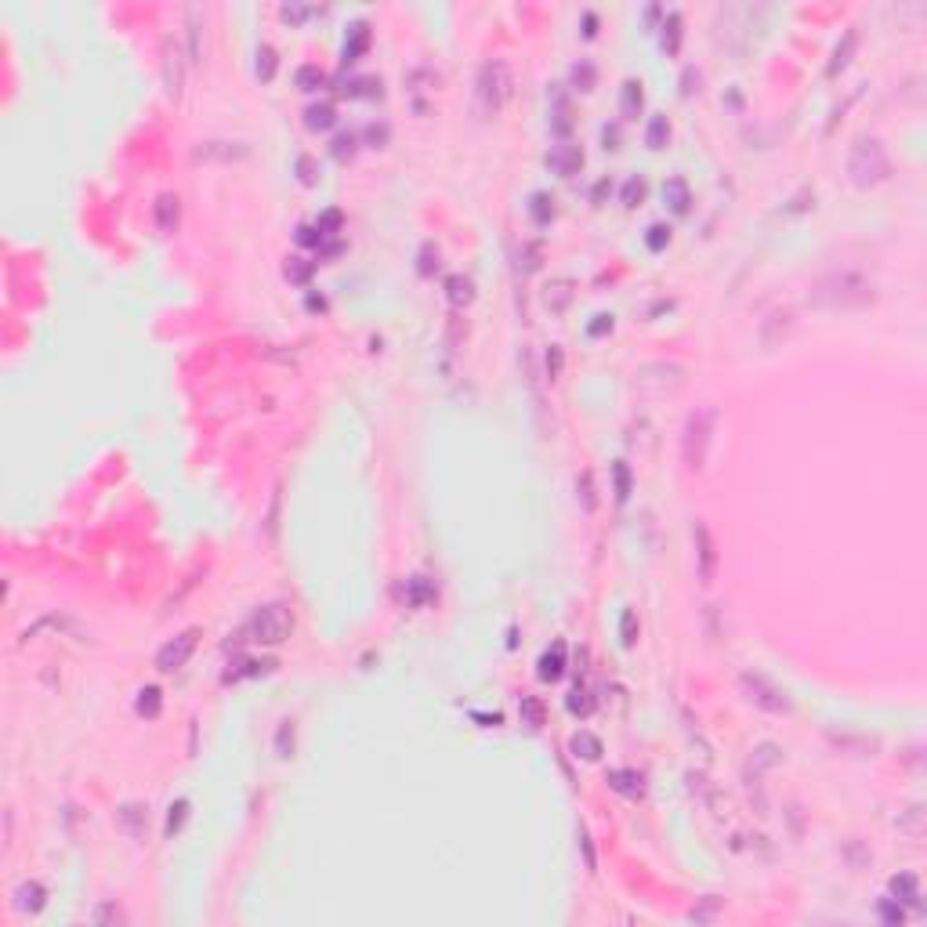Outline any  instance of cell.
<instances>
[{"label": "cell", "instance_id": "obj_1", "mask_svg": "<svg viewBox=\"0 0 927 927\" xmlns=\"http://www.w3.org/2000/svg\"><path fill=\"white\" fill-rule=\"evenodd\" d=\"M873 297H877L873 283L862 272H851V268L826 272L822 280L812 283V294H808V301L815 308H829V312H855V308L873 304Z\"/></svg>", "mask_w": 927, "mask_h": 927}, {"label": "cell", "instance_id": "obj_2", "mask_svg": "<svg viewBox=\"0 0 927 927\" xmlns=\"http://www.w3.org/2000/svg\"><path fill=\"white\" fill-rule=\"evenodd\" d=\"M891 174V160L877 138H858L848 152V178L858 189H873Z\"/></svg>", "mask_w": 927, "mask_h": 927}, {"label": "cell", "instance_id": "obj_3", "mask_svg": "<svg viewBox=\"0 0 927 927\" xmlns=\"http://www.w3.org/2000/svg\"><path fill=\"white\" fill-rule=\"evenodd\" d=\"M714 424H718V413L710 410V406L689 413L685 431H681V460H685V468L699 471L703 464H706L710 442H714Z\"/></svg>", "mask_w": 927, "mask_h": 927}, {"label": "cell", "instance_id": "obj_4", "mask_svg": "<svg viewBox=\"0 0 927 927\" xmlns=\"http://www.w3.org/2000/svg\"><path fill=\"white\" fill-rule=\"evenodd\" d=\"M475 95H478V105H482L485 116H497L507 105V98H511V66L507 62H500V58L485 62L478 69Z\"/></svg>", "mask_w": 927, "mask_h": 927}, {"label": "cell", "instance_id": "obj_5", "mask_svg": "<svg viewBox=\"0 0 927 927\" xmlns=\"http://www.w3.org/2000/svg\"><path fill=\"white\" fill-rule=\"evenodd\" d=\"M294 631V616L287 605H261L251 620L243 627V638L246 641H258V645H280L287 641Z\"/></svg>", "mask_w": 927, "mask_h": 927}, {"label": "cell", "instance_id": "obj_6", "mask_svg": "<svg viewBox=\"0 0 927 927\" xmlns=\"http://www.w3.org/2000/svg\"><path fill=\"white\" fill-rule=\"evenodd\" d=\"M739 685H743L747 699H750L754 706L768 710V714H786V710H790L786 692H783L776 681H768L764 674H757V670H743V674H739Z\"/></svg>", "mask_w": 927, "mask_h": 927}, {"label": "cell", "instance_id": "obj_7", "mask_svg": "<svg viewBox=\"0 0 927 927\" xmlns=\"http://www.w3.org/2000/svg\"><path fill=\"white\" fill-rule=\"evenodd\" d=\"M196 645H200V627L181 631L178 638H171V641L160 648V652H156V670H163V674H174V670H181L185 663L192 660Z\"/></svg>", "mask_w": 927, "mask_h": 927}, {"label": "cell", "instance_id": "obj_8", "mask_svg": "<svg viewBox=\"0 0 927 927\" xmlns=\"http://www.w3.org/2000/svg\"><path fill=\"white\" fill-rule=\"evenodd\" d=\"M692 540H696V569H699V580L703 583H714V572H718V543H714V533L703 518H696L692 525Z\"/></svg>", "mask_w": 927, "mask_h": 927}, {"label": "cell", "instance_id": "obj_9", "mask_svg": "<svg viewBox=\"0 0 927 927\" xmlns=\"http://www.w3.org/2000/svg\"><path fill=\"white\" fill-rule=\"evenodd\" d=\"M536 674H540V681H558V677L565 674V641H554L547 652L540 656Z\"/></svg>", "mask_w": 927, "mask_h": 927}, {"label": "cell", "instance_id": "obj_10", "mask_svg": "<svg viewBox=\"0 0 927 927\" xmlns=\"http://www.w3.org/2000/svg\"><path fill=\"white\" fill-rule=\"evenodd\" d=\"M547 167H554L562 178H572L583 167V152L576 145H558L554 152H547Z\"/></svg>", "mask_w": 927, "mask_h": 927}, {"label": "cell", "instance_id": "obj_11", "mask_svg": "<svg viewBox=\"0 0 927 927\" xmlns=\"http://www.w3.org/2000/svg\"><path fill=\"white\" fill-rule=\"evenodd\" d=\"M246 156V145L239 142H203L196 149V160H243Z\"/></svg>", "mask_w": 927, "mask_h": 927}, {"label": "cell", "instance_id": "obj_12", "mask_svg": "<svg viewBox=\"0 0 927 927\" xmlns=\"http://www.w3.org/2000/svg\"><path fill=\"white\" fill-rule=\"evenodd\" d=\"M44 899H47V891H44L37 880L15 887V909H18V913H40V909H44Z\"/></svg>", "mask_w": 927, "mask_h": 927}, {"label": "cell", "instance_id": "obj_13", "mask_svg": "<svg viewBox=\"0 0 927 927\" xmlns=\"http://www.w3.org/2000/svg\"><path fill=\"white\" fill-rule=\"evenodd\" d=\"M152 214H156L160 232H174V229H178V218H181V203H178V196H174V192H163V196L156 200V207H152Z\"/></svg>", "mask_w": 927, "mask_h": 927}, {"label": "cell", "instance_id": "obj_14", "mask_svg": "<svg viewBox=\"0 0 927 927\" xmlns=\"http://www.w3.org/2000/svg\"><path fill=\"white\" fill-rule=\"evenodd\" d=\"M609 786L616 793H623V797H641V790H645V783H641V776L634 768H612L609 771Z\"/></svg>", "mask_w": 927, "mask_h": 927}, {"label": "cell", "instance_id": "obj_15", "mask_svg": "<svg viewBox=\"0 0 927 927\" xmlns=\"http://www.w3.org/2000/svg\"><path fill=\"white\" fill-rule=\"evenodd\" d=\"M663 200L670 203V210H674V214H689V203H692V192H689V185H685V178H670V181L663 185Z\"/></svg>", "mask_w": 927, "mask_h": 927}, {"label": "cell", "instance_id": "obj_16", "mask_svg": "<svg viewBox=\"0 0 927 927\" xmlns=\"http://www.w3.org/2000/svg\"><path fill=\"white\" fill-rule=\"evenodd\" d=\"M891 894H894V902H909L916 906L920 902V880L913 873H899V877H891Z\"/></svg>", "mask_w": 927, "mask_h": 927}, {"label": "cell", "instance_id": "obj_17", "mask_svg": "<svg viewBox=\"0 0 927 927\" xmlns=\"http://www.w3.org/2000/svg\"><path fill=\"white\" fill-rule=\"evenodd\" d=\"M569 750H572L576 757H583V761H598V757L605 754L601 739H598V735H591V732H576V735L569 739Z\"/></svg>", "mask_w": 927, "mask_h": 927}, {"label": "cell", "instance_id": "obj_18", "mask_svg": "<svg viewBox=\"0 0 927 927\" xmlns=\"http://www.w3.org/2000/svg\"><path fill=\"white\" fill-rule=\"evenodd\" d=\"M44 631H76V623L69 620V616H44V620H37L33 627L22 631V641H37Z\"/></svg>", "mask_w": 927, "mask_h": 927}, {"label": "cell", "instance_id": "obj_19", "mask_svg": "<svg viewBox=\"0 0 927 927\" xmlns=\"http://www.w3.org/2000/svg\"><path fill=\"white\" fill-rule=\"evenodd\" d=\"M641 105H645V91H641V80H627V84H623V91H620V109H623V116H627V120H634V116L641 113Z\"/></svg>", "mask_w": 927, "mask_h": 927}, {"label": "cell", "instance_id": "obj_20", "mask_svg": "<svg viewBox=\"0 0 927 927\" xmlns=\"http://www.w3.org/2000/svg\"><path fill=\"white\" fill-rule=\"evenodd\" d=\"M134 710H138L142 718H149V721H152V718H160V710H163V692H160V689H152V685H149V689H142V692H138V703H134Z\"/></svg>", "mask_w": 927, "mask_h": 927}, {"label": "cell", "instance_id": "obj_21", "mask_svg": "<svg viewBox=\"0 0 927 927\" xmlns=\"http://www.w3.org/2000/svg\"><path fill=\"white\" fill-rule=\"evenodd\" d=\"M518 714H522V725L540 728V725H543V718H547V710H543V703H540L536 696H522V703H518Z\"/></svg>", "mask_w": 927, "mask_h": 927}, {"label": "cell", "instance_id": "obj_22", "mask_svg": "<svg viewBox=\"0 0 927 927\" xmlns=\"http://www.w3.org/2000/svg\"><path fill=\"white\" fill-rule=\"evenodd\" d=\"M333 120H337V113H333L330 102H323V105H308V109H304V123H308L312 131H326Z\"/></svg>", "mask_w": 927, "mask_h": 927}, {"label": "cell", "instance_id": "obj_23", "mask_svg": "<svg viewBox=\"0 0 927 927\" xmlns=\"http://www.w3.org/2000/svg\"><path fill=\"white\" fill-rule=\"evenodd\" d=\"M446 290H449V304L453 308H464V304H471V280H464V275H449V283H446Z\"/></svg>", "mask_w": 927, "mask_h": 927}, {"label": "cell", "instance_id": "obj_24", "mask_svg": "<svg viewBox=\"0 0 927 927\" xmlns=\"http://www.w3.org/2000/svg\"><path fill=\"white\" fill-rule=\"evenodd\" d=\"M667 138H670V123H667V116H652V120H648V131H645L648 149H663Z\"/></svg>", "mask_w": 927, "mask_h": 927}, {"label": "cell", "instance_id": "obj_25", "mask_svg": "<svg viewBox=\"0 0 927 927\" xmlns=\"http://www.w3.org/2000/svg\"><path fill=\"white\" fill-rule=\"evenodd\" d=\"M120 826L131 833V837H138V833L145 829V808H138V805H123L120 808Z\"/></svg>", "mask_w": 927, "mask_h": 927}, {"label": "cell", "instance_id": "obj_26", "mask_svg": "<svg viewBox=\"0 0 927 927\" xmlns=\"http://www.w3.org/2000/svg\"><path fill=\"white\" fill-rule=\"evenodd\" d=\"M855 44H858L855 29H848V33H844V44H841L837 51H833V62H829V76H837V73H841V69L848 66V54L855 51Z\"/></svg>", "mask_w": 927, "mask_h": 927}, {"label": "cell", "instance_id": "obj_27", "mask_svg": "<svg viewBox=\"0 0 927 927\" xmlns=\"http://www.w3.org/2000/svg\"><path fill=\"white\" fill-rule=\"evenodd\" d=\"M677 44H681V15L670 11L667 22H663V47H667L670 54H677Z\"/></svg>", "mask_w": 927, "mask_h": 927}, {"label": "cell", "instance_id": "obj_28", "mask_svg": "<svg viewBox=\"0 0 927 927\" xmlns=\"http://www.w3.org/2000/svg\"><path fill=\"white\" fill-rule=\"evenodd\" d=\"M529 214L536 218V225H547V221L554 218V200H551V196H543V192H536V196H533V203H529Z\"/></svg>", "mask_w": 927, "mask_h": 927}, {"label": "cell", "instance_id": "obj_29", "mask_svg": "<svg viewBox=\"0 0 927 927\" xmlns=\"http://www.w3.org/2000/svg\"><path fill=\"white\" fill-rule=\"evenodd\" d=\"M620 638H623L627 648L638 645V616H634V609H623V616H620Z\"/></svg>", "mask_w": 927, "mask_h": 927}, {"label": "cell", "instance_id": "obj_30", "mask_svg": "<svg viewBox=\"0 0 927 927\" xmlns=\"http://www.w3.org/2000/svg\"><path fill=\"white\" fill-rule=\"evenodd\" d=\"M612 475H616V500H627L631 497V468L623 460H616V468H612Z\"/></svg>", "mask_w": 927, "mask_h": 927}, {"label": "cell", "instance_id": "obj_31", "mask_svg": "<svg viewBox=\"0 0 927 927\" xmlns=\"http://www.w3.org/2000/svg\"><path fill=\"white\" fill-rule=\"evenodd\" d=\"M200 8H189V62H200Z\"/></svg>", "mask_w": 927, "mask_h": 927}, {"label": "cell", "instance_id": "obj_32", "mask_svg": "<svg viewBox=\"0 0 927 927\" xmlns=\"http://www.w3.org/2000/svg\"><path fill=\"white\" fill-rule=\"evenodd\" d=\"M323 80H326V76H323L319 66H301V69H297V87H301V91H316V87H323Z\"/></svg>", "mask_w": 927, "mask_h": 927}, {"label": "cell", "instance_id": "obj_33", "mask_svg": "<svg viewBox=\"0 0 927 927\" xmlns=\"http://www.w3.org/2000/svg\"><path fill=\"white\" fill-rule=\"evenodd\" d=\"M576 489H580V497H583V511L591 514V511L598 507V500H594V475H591V471H583L580 482H576Z\"/></svg>", "mask_w": 927, "mask_h": 927}, {"label": "cell", "instance_id": "obj_34", "mask_svg": "<svg viewBox=\"0 0 927 927\" xmlns=\"http://www.w3.org/2000/svg\"><path fill=\"white\" fill-rule=\"evenodd\" d=\"M569 710H572V714H580V718H591V710H594L591 692H583V689L569 692Z\"/></svg>", "mask_w": 927, "mask_h": 927}, {"label": "cell", "instance_id": "obj_35", "mask_svg": "<svg viewBox=\"0 0 927 927\" xmlns=\"http://www.w3.org/2000/svg\"><path fill=\"white\" fill-rule=\"evenodd\" d=\"M258 76H261V80H272V76H275V51H272L268 44L258 47Z\"/></svg>", "mask_w": 927, "mask_h": 927}, {"label": "cell", "instance_id": "obj_36", "mask_svg": "<svg viewBox=\"0 0 927 927\" xmlns=\"http://www.w3.org/2000/svg\"><path fill=\"white\" fill-rule=\"evenodd\" d=\"M562 366H565V352H562V345H551V352H547V377H551V381H558V377H562Z\"/></svg>", "mask_w": 927, "mask_h": 927}, {"label": "cell", "instance_id": "obj_37", "mask_svg": "<svg viewBox=\"0 0 927 927\" xmlns=\"http://www.w3.org/2000/svg\"><path fill=\"white\" fill-rule=\"evenodd\" d=\"M366 44H369V29H366V25H355V33H352V40L345 44V58L352 62V58H355V54H359V51L366 47Z\"/></svg>", "mask_w": 927, "mask_h": 927}, {"label": "cell", "instance_id": "obj_38", "mask_svg": "<svg viewBox=\"0 0 927 927\" xmlns=\"http://www.w3.org/2000/svg\"><path fill=\"white\" fill-rule=\"evenodd\" d=\"M185 812H189V800H178V805H171V815H167V837H174V833L185 826Z\"/></svg>", "mask_w": 927, "mask_h": 927}, {"label": "cell", "instance_id": "obj_39", "mask_svg": "<svg viewBox=\"0 0 927 927\" xmlns=\"http://www.w3.org/2000/svg\"><path fill=\"white\" fill-rule=\"evenodd\" d=\"M431 598H435L431 583H424V580H410V605H427Z\"/></svg>", "mask_w": 927, "mask_h": 927}, {"label": "cell", "instance_id": "obj_40", "mask_svg": "<svg viewBox=\"0 0 927 927\" xmlns=\"http://www.w3.org/2000/svg\"><path fill=\"white\" fill-rule=\"evenodd\" d=\"M645 243H648V251H663V246L670 243V225H652L648 236H645Z\"/></svg>", "mask_w": 927, "mask_h": 927}, {"label": "cell", "instance_id": "obj_41", "mask_svg": "<svg viewBox=\"0 0 927 927\" xmlns=\"http://www.w3.org/2000/svg\"><path fill=\"white\" fill-rule=\"evenodd\" d=\"M569 283H554V287H547V304L554 308V312H558V308H565L569 304Z\"/></svg>", "mask_w": 927, "mask_h": 927}, {"label": "cell", "instance_id": "obj_42", "mask_svg": "<svg viewBox=\"0 0 927 927\" xmlns=\"http://www.w3.org/2000/svg\"><path fill=\"white\" fill-rule=\"evenodd\" d=\"M287 743L294 747V721H283V725H280V732H275V750H280V757H290Z\"/></svg>", "mask_w": 927, "mask_h": 927}, {"label": "cell", "instance_id": "obj_43", "mask_svg": "<svg viewBox=\"0 0 927 927\" xmlns=\"http://www.w3.org/2000/svg\"><path fill=\"white\" fill-rule=\"evenodd\" d=\"M572 80L580 84V91H591L594 87V66H591V62H580V66L572 69Z\"/></svg>", "mask_w": 927, "mask_h": 927}, {"label": "cell", "instance_id": "obj_44", "mask_svg": "<svg viewBox=\"0 0 927 927\" xmlns=\"http://www.w3.org/2000/svg\"><path fill=\"white\" fill-rule=\"evenodd\" d=\"M641 200H645V181H641V178H631L627 189H623V203L634 207V203H641Z\"/></svg>", "mask_w": 927, "mask_h": 927}, {"label": "cell", "instance_id": "obj_45", "mask_svg": "<svg viewBox=\"0 0 927 927\" xmlns=\"http://www.w3.org/2000/svg\"><path fill=\"white\" fill-rule=\"evenodd\" d=\"M880 916L887 920V923H902L906 920V913H902V906L894 902V899H887V902H880Z\"/></svg>", "mask_w": 927, "mask_h": 927}, {"label": "cell", "instance_id": "obj_46", "mask_svg": "<svg viewBox=\"0 0 927 927\" xmlns=\"http://www.w3.org/2000/svg\"><path fill=\"white\" fill-rule=\"evenodd\" d=\"M920 819H923V812L909 808V819H899V829H906L909 837H920Z\"/></svg>", "mask_w": 927, "mask_h": 927}, {"label": "cell", "instance_id": "obj_47", "mask_svg": "<svg viewBox=\"0 0 927 927\" xmlns=\"http://www.w3.org/2000/svg\"><path fill=\"white\" fill-rule=\"evenodd\" d=\"M337 229H341V210H326L323 218H319V232L330 236V232H337Z\"/></svg>", "mask_w": 927, "mask_h": 927}, {"label": "cell", "instance_id": "obj_48", "mask_svg": "<svg viewBox=\"0 0 927 927\" xmlns=\"http://www.w3.org/2000/svg\"><path fill=\"white\" fill-rule=\"evenodd\" d=\"M308 272H312V265H301V258H290V265H287V275H290V280L304 283V280H308Z\"/></svg>", "mask_w": 927, "mask_h": 927}, {"label": "cell", "instance_id": "obj_49", "mask_svg": "<svg viewBox=\"0 0 927 927\" xmlns=\"http://www.w3.org/2000/svg\"><path fill=\"white\" fill-rule=\"evenodd\" d=\"M91 920H95V923H109V920H113V923H116V920H123V913H120L116 906H98Z\"/></svg>", "mask_w": 927, "mask_h": 927}, {"label": "cell", "instance_id": "obj_50", "mask_svg": "<svg viewBox=\"0 0 927 927\" xmlns=\"http://www.w3.org/2000/svg\"><path fill=\"white\" fill-rule=\"evenodd\" d=\"M352 149H355V134H341L333 142V156H352Z\"/></svg>", "mask_w": 927, "mask_h": 927}, {"label": "cell", "instance_id": "obj_51", "mask_svg": "<svg viewBox=\"0 0 927 927\" xmlns=\"http://www.w3.org/2000/svg\"><path fill=\"white\" fill-rule=\"evenodd\" d=\"M612 330V316H594V323L587 326V333L591 337H601V333H609Z\"/></svg>", "mask_w": 927, "mask_h": 927}, {"label": "cell", "instance_id": "obj_52", "mask_svg": "<svg viewBox=\"0 0 927 927\" xmlns=\"http://www.w3.org/2000/svg\"><path fill=\"white\" fill-rule=\"evenodd\" d=\"M297 171H301V181H304V185H316V167H312V160H308V156L297 160Z\"/></svg>", "mask_w": 927, "mask_h": 927}, {"label": "cell", "instance_id": "obj_53", "mask_svg": "<svg viewBox=\"0 0 927 927\" xmlns=\"http://www.w3.org/2000/svg\"><path fill=\"white\" fill-rule=\"evenodd\" d=\"M280 15H283V18H290V22H301L304 15H312V8H294V4H283V8H280Z\"/></svg>", "mask_w": 927, "mask_h": 927}, {"label": "cell", "instance_id": "obj_54", "mask_svg": "<svg viewBox=\"0 0 927 927\" xmlns=\"http://www.w3.org/2000/svg\"><path fill=\"white\" fill-rule=\"evenodd\" d=\"M366 138L377 145V142H384V138H388V127H369V131H366Z\"/></svg>", "mask_w": 927, "mask_h": 927}]
</instances>
